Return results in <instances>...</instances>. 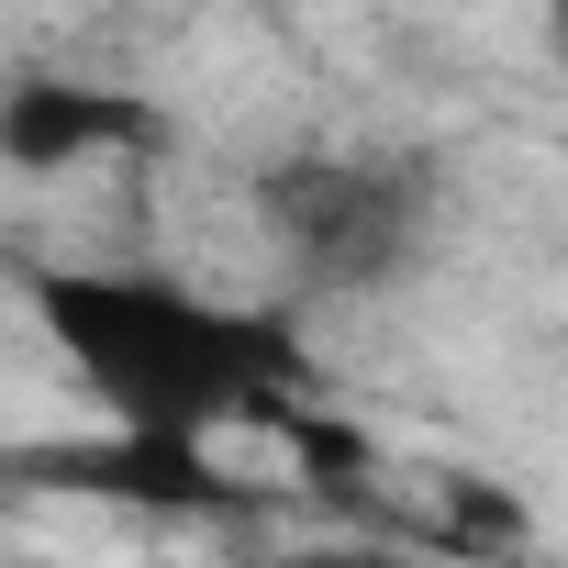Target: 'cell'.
I'll return each instance as SVG.
<instances>
[{
	"mask_svg": "<svg viewBox=\"0 0 568 568\" xmlns=\"http://www.w3.org/2000/svg\"><path fill=\"white\" fill-rule=\"evenodd\" d=\"M435 212H446V179L390 145H302L256 179V223H267L278 267L324 302L402 291L435 245Z\"/></svg>",
	"mask_w": 568,
	"mask_h": 568,
	"instance_id": "obj_2",
	"label": "cell"
},
{
	"mask_svg": "<svg viewBox=\"0 0 568 568\" xmlns=\"http://www.w3.org/2000/svg\"><path fill=\"white\" fill-rule=\"evenodd\" d=\"M12 479L34 490H79V501H123V513H234V468L212 446H145V435H90V446H34Z\"/></svg>",
	"mask_w": 568,
	"mask_h": 568,
	"instance_id": "obj_4",
	"label": "cell"
},
{
	"mask_svg": "<svg viewBox=\"0 0 568 568\" xmlns=\"http://www.w3.org/2000/svg\"><path fill=\"white\" fill-rule=\"evenodd\" d=\"M23 313L57 346L68 390L145 446H212L291 424L313 402V346L291 313L201 291L179 267L134 256H34L23 267Z\"/></svg>",
	"mask_w": 568,
	"mask_h": 568,
	"instance_id": "obj_1",
	"label": "cell"
},
{
	"mask_svg": "<svg viewBox=\"0 0 568 568\" xmlns=\"http://www.w3.org/2000/svg\"><path fill=\"white\" fill-rule=\"evenodd\" d=\"M168 112L145 90H101V79H0V168L12 179H68L101 156H156Z\"/></svg>",
	"mask_w": 568,
	"mask_h": 568,
	"instance_id": "obj_3",
	"label": "cell"
}]
</instances>
